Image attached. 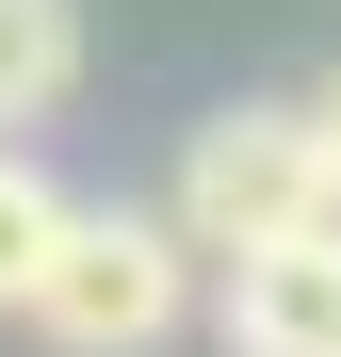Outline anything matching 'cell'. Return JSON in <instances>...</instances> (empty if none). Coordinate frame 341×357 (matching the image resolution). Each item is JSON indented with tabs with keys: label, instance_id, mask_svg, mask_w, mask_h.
Returning <instances> with one entry per match:
<instances>
[{
	"label": "cell",
	"instance_id": "obj_1",
	"mask_svg": "<svg viewBox=\"0 0 341 357\" xmlns=\"http://www.w3.org/2000/svg\"><path fill=\"white\" fill-rule=\"evenodd\" d=\"M195 260H244V244H293V227H341V162L309 130V98H227L179 130V195H162Z\"/></svg>",
	"mask_w": 341,
	"mask_h": 357
},
{
	"label": "cell",
	"instance_id": "obj_2",
	"mask_svg": "<svg viewBox=\"0 0 341 357\" xmlns=\"http://www.w3.org/2000/svg\"><path fill=\"white\" fill-rule=\"evenodd\" d=\"M195 244L162 211H82L66 195V244L33 260V292H17V325L49 341V357H146V341H179L195 325Z\"/></svg>",
	"mask_w": 341,
	"mask_h": 357
},
{
	"label": "cell",
	"instance_id": "obj_3",
	"mask_svg": "<svg viewBox=\"0 0 341 357\" xmlns=\"http://www.w3.org/2000/svg\"><path fill=\"white\" fill-rule=\"evenodd\" d=\"M211 325H227V357H341V227L211 260Z\"/></svg>",
	"mask_w": 341,
	"mask_h": 357
},
{
	"label": "cell",
	"instance_id": "obj_4",
	"mask_svg": "<svg viewBox=\"0 0 341 357\" xmlns=\"http://www.w3.org/2000/svg\"><path fill=\"white\" fill-rule=\"evenodd\" d=\"M82 98V0H0V130Z\"/></svg>",
	"mask_w": 341,
	"mask_h": 357
},
{
	"label": "cell",
	"instance_id": "obj_5",
	"mask_svg": "<svg viewBox=\"0 0 341 357\" xmlns=\"http://www.w3.org/2000/svg\"><path fill=\"white\" fill-rule=\"evenodd\" d=\"M66 244V195H49V162H17L0 146V325H17V292H33V260Z\"/></svg>",
	"mask_w": 341,
	"mask_h": 357
},
{
	"label": "cell",
	"instance_id": "obj_6",
	"mask_svg": "<svg viewBox=\"0 0 341 357\" xmlns=\"http://www.w3.org/2000/svg\"><path fill=\"white\" fill-rule=\"evenodd\" d=\"M309 130H325V162H341V66H325V98H309Z\"/></svg>",
	"mask_w": 341,
	"mask_h": 357
}]
</instances>
